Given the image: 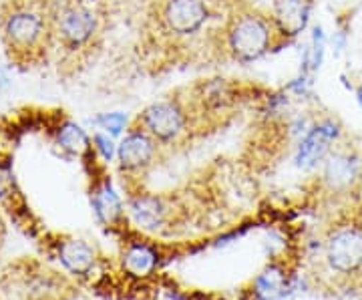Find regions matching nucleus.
<instances>
[{"mask_svg": "<svg viewBox=\"0 0 362 300\" xmlns=\"http://www.w3.org/2000/svg\"><path fill=\"white\" fill-rule=\"evenodd\" d=\"M280 39L272 18L256 11L233 14L226 26V49L235 63L252 65L272 51Z\"/></svg>", "mask_w": 362, "mask_h": 300, "instance_id": "obj_1", "label": "nucleus"}, {"mask_svg": "<svg viewBox=\"0 0 362 300\" xmlns=\"http://www.w3.org/2000/svg\"><path fill=\"white\" fill-rule=\"evenodd\" d=\"M2 42L14 59L39 54L52 37L51 16L39 6L16 4L2 16Z\"/></svg>", "mask_w": 362, "mask_h": 300, "instance_id": "obj_2", "label": "nucleus"}, {"mask_svg": "<svg viewBox=\"0 0 362 300\" xmlns=\"http://www.w3.org/2000/svg\"><path fill=\"white\" fill-rule=\"evenodd\" d=\"M49 16L52 37L71 52L87 49L99 33V16L85 0H59Z\"/></svg>", "mask_w": 362, "mask_h": 300, "instance_id": "obj_3", "label": "nucleus"}, {"mask_svg": "<svg viewBox=\"0 0 362 300\" xmlns=\"http://www.w3.org/2000/svg\"><path fill=\"white\" fill-rule=\"evenodd\" d=\"M324 260L338 276L362 275V220L334 224L324 238Z\"/></svg>", "mask_w": 362, "mask_h": 300, "instance_id": "obj_4", "label": "nucleus"}, {"mask_svg": "<svg viewBox=\"0 0 362 300\" xmlns=\"http://www.w3.org/2000/svg\"><path fill=\"white\" fill-rule=\"evenodd\" d=\"M141 125L159 145H173L189 131V113L177 97L149 103L137 115Z\"/></svg>", "mask_w": 362, "mask_h": 300, "instance_id": "obj_5", "label": "nucleus"}, {"mask_svg": "<svg viewBox=\"0 0 362 300\" xmlns=\"http://www.w3.org/2000/svg\"><path fill=\"white\" fill-rule=\"evenodd\" d=\"M342 123L337 117H322L314 121L308 131L298 139L294 151V166L300 170H314L340 142Z\"/></svg>", "mask_w": 362, "mask_h": 300, "instance_id": "obj_6", "label": "nucleus"}, {"mask_svg": "<svg viewBox=\"0 0 362 300\" xmlns=\"http://www.w3.org/2000/svg\"><path fill=\"white\" fill-rule=\"evenodd\" d=\"M157 147L159 144L141 125H133L117 144V163L125 173H141L156 163Z\"/></svg>", "mask_w": 362, "mask_h": 300, "instance_id": "obj_7", "label": "nucleus"}, {"mask_svg": "<svg viewBox=\"0 0 362 300\" xmlns=\"http://www.w3.org/2000/svg\"><path fill=\"white\" fill-rule=\"evenodd\" d=\"M161 21L175 37H194L209 21L206 0H165Z\"/></svg>", "mask_w": 362, "mask_h": 300, "instance_id": "obj_8", "label": "nucleus"}, {"mask_svg": "<svg viewBox=\"0 0 362 300\" xmlns=\"http://www.w3.org/2000/svg\"><path fill=\"white\" fill-rule=\"evenodd\" d=\"M314 0H272V23L286 42L300 37L310 26Z\"/></svg>", "mask_w": 362, "mask_h": 300, "instance_id": "obj_9", "label": "nucleus"}, {"mask_svg": "<svg viewBox=\"0 0 362 300\" xmlns=\"http://www.w3.org/2000/svg\"><path fill=\"white\" fill-rule=\"evenodd\" d=\"M362 175V157L356 151H330L322 161V180L332 192L350 190Z\"/></svg>", "mask_w": 362, "mask_h": 300, "instance_id": "obj_10", "label": "nucleus"}, {"mask_svg": "<svg viewBox=\"0 0 362 300\" xmlns=\"http://www.w3.org/2000/svg\"><path fill=\"white\" fill-rule=\"evenodd\" d=\"M129 214L133 222L143 230H157L165 220V204L163 200L151 194H139L129 200Z\"/></svg>", "mask_w": 362, "mask_h": 300, "instance_id": "obj_11", "label": "nucleus"}, {"mask_svg": "<svg viewBox=\"0 0 362 300\" xmlns=\"http://www.w3.org/2000/svg\"><path fill=\"white\" fill-rule=\"evenodd\" d=\"M59 258L63 262L69 272L78 276L89 275L93 264H95V252L87 242L83 240H69L61 246Z\"/></svg>", "mask_w": 362, "mask_h": 300, "instance_id": "obj_12", "label": "nucleus"}, {"mask_svg": "<svg viewBox=\"0 0 362 300\" xmlns=\"http://www.w3.org/2000/svg\"><path fill=\"white\" fill-rule=\"evenodd\" d=\"M93 208L97 218L105 224H113L121 216L123 212V204L121 197L115 190L111 188V183L105 182L103 185H99L93 194Z\"/></svg>", "mask_w": 362, "mask_h": 300, "instance_id": "obj_13", "label": "nucleus"}, {"mask_svg": "<svg viewBox=\"0 0 362 300\" xmlns=\"http://www.w3.org/2000/svg\"><path fill=\"white\" fill-rule=\"evenodd\" d=\"M57 144L61 149H65L73 156H81L89 149V135L75 121H65L57 129Z\"/></svg>", "mask_w": 362, "mask_h": 300, "instance_id": "obj_14", "label": "nucleus"}, {"mask_svg": "<svg viewBox=\"0 0 362 300\" xmlns=\"http://www.w3.org/2000/svg\"><path fill=\"white\" fill-rule=\"evenodd\" d=\"M156 262L157 254L145 244H133L125 250V256H123L125 268L135 276L149 275L156 268Z\"/></svg>", "mask_w": 362, "mask_h": 300, "instance_id": "obj_15", "label": "nucleus"}, {"mask_svg": "<svg viewBox=\"0 0 362 300\" xmlns=\"http://www.w3.org/2000/svg\"><path fill=\"white\" fill-rule=\"evenodd\" d=\"M286 287V276L282 268L278 266H268L256 280V294L264 300H274L282 294Z\"/></svg>", "mask_w": 362, "mask_h": 300, "instance_id": "obj_16", "label": "nucleus"}, {"mask_svg": "<svg viewBox=\"0 0 362 300\" xmlns=\"http://www.w3.org/2000/svg\"><path fill=\"white\" fill-rule=\"evenodd\" d=\"M93 123L99 127V131L109 133L111 137H123L125 131L129 129V117L123 111H111V113H101L93 119Z\"/></svg>", "mask_w": 362, "mask_h": 300, "instance_id": "obj_17", "label": "nucleus"}, {"mask_svg": "<svg viewBox=\"0 0 362 300\" xmlns=\"http://www.w3.org/2000/svg\"><path fill=\"white\" fill-rule=\"evenodd\" d=\"M326 47H328V39H326V33H324L322 25L312 26L310 42H308V54H310V71L312 75L318 73L322 69L324 54H326Z\"/></svg>", "mask_w": 362, "mask_h": 300, "instance_id": "obj_18", "label": "nucleus"}, {"mask_svg": "<svg viewBox=\"0 0 362 300\" xmlns=\"http://www.w3.org/2000/svg\"><path fill=\"white\" fill-rule=\"evenodd\" d=\"M93 145H95V151L103 157L105 161H113V159L117 157L115 137H111L109 133H105V131H97V133L93 135Z\"/></svg>", "mask_w": 362, "mask_h": 300, "instance_id": "obj_19", "label": "nucleus"}, {"mask_svg": "<svg viewBox=\"0 0 362 300\" xmlns=\"http://www.w3.org/2000/svg\"><path fill=\"white\" fill-rule=\"evenodd\" d=\"M284 89L290 93V95H294V97H308L312 91V75L298 73V77L292 79Z\"/></svg>", "mask_w": 362, "mask_h": 300, "instance_id": "obj_20", "label": "nucleus"}, {"mask_svg": "<svg viewBox=\"0 0 362 300\" xmlns=\"http://www.w3.org/2000/svg\"><path fill=\"white\" fill-rule=\"evenodd\" d=\"M346 42H349V35H346V30H337L334 33V37H332V51H334V57H340L344 49H346Z\"/></svg>", "mask_w": 362, "mask_h": 300, "instance_id": "obj_21", "label": "nucleus"}, {"mask_svg": "<svg viewBox=\"0 0 362 300\" xmlns=\"http://www.w3.org/2000/svg\"><path fill=\"white\" fill-rule=\"evenodd\" d=\"M8 85H11V83H8V77H6L4 69L0 67V91H2V89H6Z\"/></svg>", "mask_w": 362, "mask_h": 300, "instance_id": "obj_22", "label": "nucleus"}, {"mask_svg": "<svg viewBox=\"0 0 362 300\" xmlns=\"http://www.w3.org/2000/svg\"><path fill=\"white\" fill-rule=\"evenodd\" d=\"M356 101H358V105H361L362 109V83L356 87Z\"/></svg>", "mask_w": 362, "mask_h": 300, "instance_id": "obj_23", "label": "nucleus"}, {"mask_svg": "<svg viewBox=\"0 0 362 300\" xmlns=\"http://www.w3.org/2000/svg\"><path fill=\"white\" fill-rule=\"evenodd\" d=\"M69 300H81V299H69Z\"/></svg>", "mask_w": 362, "mask_h": 300, "instance_id": "obj_24", "label": "nucleus"}]
</instances>
